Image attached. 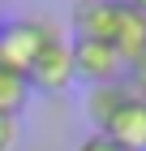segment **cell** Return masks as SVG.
<instances>
[{"label":"cell","mask_w":146,"mask_h":151,"mask_svg":"<svg viewBox=\"0 0 146 151\" xmlns=\"http://www.w3.org/2000/svg\"><path fill=\"white\" fill-rule=\"evenodd\" d=\"M56 35L43 17H22V22H4L0 26V65H9L26 78V69L34 65V56L43 52V43Z\"/></svg>","instance_id":"1"},{"label":"cell","mask_w":146,"mask_h":151,"mask_svg":"<svg viewBox=\"0 0 146 151\" xmlns=\"http://www.w3.org/2000/svg\"><path fill=\"white\" fill-rule=\"evenodd\" d=\"M69 52H73V78H82L86 86H103V82L125 78V60L99 39H69Z\"/></svg>","instance_id":"2"},{"label":"cell","mask_w":146,"mask_h":151,"mask_svg":"<svg viewBox=\"0 0 146 151\" xmlns=\"http://www.w3.org/2000/svg\"><path fill=\"white\" fill-rule=\"evenodd\" d=\"M30 91H65L73 82V52H69V39L52 35L43 43V52L34 56V65L26 69Z\"/></svg>","instance_id":"3"},{"label":"cell","mask_w":146,"mask_h":151,"mask_svg":"<svg viewBox=\"0 0 146 151\" xmlns=\"http://www.w3.org/2000/svg\"><path fill=\"white\" fill-rule=\"evenodd\" d=\"M112 52L125 60V73H129V65H137V60L146 56V13H137L133 4H125L116 9V26H112Z\"/></svg>","instance_id":"4"},{"label":"cell","mask_w":146,"mask_h":151,"mask_svg":"<svg viewBox=\"0 0 146 151\" xmlns=\"http://www.w3.org/2000/svg\"><path fill=\"white\" fill-rule=\"evenodd\" d=\"M116 9H120V0H78L73 4V30L78 35L73 39H99V43H108L112 26H116Z\"/></svg>","instance_id":"5"},{"label":"cell","mask_w":146,"mask_h":151,"mask_svg":"<svg viewBox=\"0 0 146 151\" xmlns=\"http://www.w3.org/2000/svg\"><path fill=\"white\" fill-rule=\"evenodd\" d=\"M112 142H120L125 151H146V104L137 99V95H129L120 104V112L108 121V129H103Z\"/></svg>","instance_id":"6"},{"label":"cell","mask_w":146,"mask_h":151,"mask_svg":"<svg viewBox=\"0 0 146 151\" xmlns=\"http://www.w3.org/2000/svg\"><path fill=\"white\" fill-rule=\"evenodd\" d=\"M129 95H133V91H129L125 78H120V82H103V86H90V91H86V121L103 134L108 121L120 112V104L129 99Z\"/></svg>","instance_id":"7"},{"label":"cell","mask_w":146,"mask_h":151,"mask_svg":"<svg viewBox=\"0 0 146 151\" xmlns=\"http://www.w3.org/2000/svg\"><path fill=\"white\" fill-rule=\"evenodd\" d=\"M26 99H30V82H26L17 69L0 65V116L17 121V112L26 108Z\"/></svg>","instance_id":"8"},{"label":"cell","mask_w":146,"mask_h":151,"mask_svg":"<svg viewBox=\"0 0 146 151\" xmlns=\"http://www.w3.org/2000/svg\"><path fill=\"white\" fill-rule=\"evenodd\" d=\"M125 82H129V91H133L137 99L146 104V56L137 60V65H129V73H125Z\"/></svg>","instance_id":"9"},{"label":"cell","mask_w":146,"mask_h":151,"mask_svg":"<svg viewBox=\"0 0 146 151\" xmlns=\"http://www.w3.org/2000/svg\"><path fill=\"white\" fill-rule=\"evenodd\" d=\"M78 151H125V147H120V142H112L108 134H90V138L82 142Z\"/></svg>","instance_id":"10"},{"label":"cell","mask_w":146,"mask_h":151,"mask_svg":"<svg viewBox=\"0 0 146 151\" xmlns=\"http://www.w3.org/2000/svg\"><path fill=\"white\" fill-rule=\"evenodd\" d=\"M13 142H17V121L0 116V151H13Z\"/></svg>","instance_id":"11"},{"label":"cell","mask_w":146,"mask_h":151,"mask_svg":"<svg viewBox=\"0 0 146 151\" xmlns=\"http://www.w3.org/2000/svg\"><path fill=\"white\" fill-rule=\"evenodd\" d=\"M125 4H133L137 13H146V0H125Z\"/></svg>","instance_id":"12"},{"label":"cell","mask_w":146,"mask_h":151,"mask_svg":"<svg viewBox=\"0 0 146 151\" xmlns=\"http://www.w3.org/2000/svg\"><path fill=\"white\" fill-rule=\"evenodd\" d=\"M0 26H4V4H0Z\"/></svg>","instance_id":"13"}]
</instances>
